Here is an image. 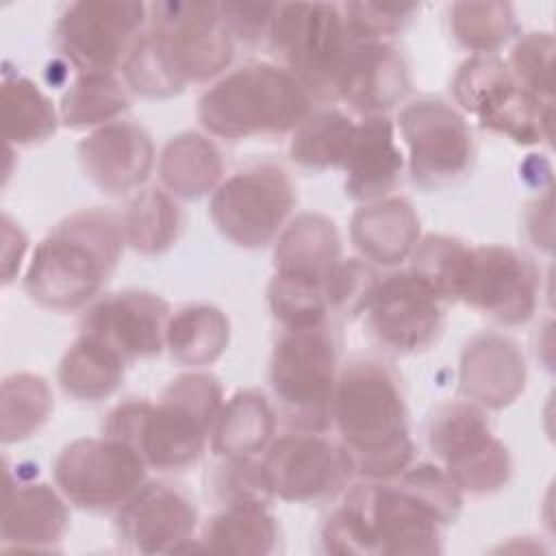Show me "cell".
<instances>
[{"label": "cell", "mask_w": 556, "mask_h": 556, "mask_svg": "<svg viewBox=\"0 0 556 556\" xmlns=\"http://www.w3.org/2000/svg\"><path fill=\"white\" fill-rule=\"evenodd\" d=\"M452 30L465 48L489 54L513 35V7L506 2H458L452 7Z\"/></svg>", "instance_id": "cell-38"}, {"label": "cell", "mask_w": 556, "mask_h": 556, "mask_svg": "<svg viewBox=\"0 0 556 556\" xmlns=\"http://www.w3.org/2000/svg\"><path fill=\"white\" fill-rule=\"evenodd\" d=\"M2 135L9 143L33 146L56 130V111L39 87L17 74L4 76L0 91Z\"/></svg>", "instance_id": "cell-32"}, {"label": "cell", "mask_w": 556, "mask_h": 556, "mask_svg": "<svg viewBox=\"0 0 556 556\" xmlns=\"http://www.w3.org/2000/svg\"><path fill=\"white\" fill-rule=\"evenodd\" d=\"M339 235L330 219L313 213L295 217L278 239L276 269L326 280L339 263Z\"/></svg>", "instance_id": "cell-26"}, {"label": "cell", "mask_w": 556, "mask_h": 556, "mask_svg": "<svg viewBox=\"0 0 556 556\" xmlns=\"http://www.w3.org/2000/svg\"><path fill=\"white\" fill-rule=\"evenodd\" d=\"M263 465L274 495L289 502L328 500L345 486L352 473L343 447L313 432L278 439Z\"/></svg>", "instance_id": "cell-17"}, {"label": "cell", "mask_w": 556, "mask_h": 556, "mask_svg": "<svg viewBox=\"0 0 556 556\" xmlns=\"http://www.w3.org/2000/svg\"><path fill=\"white\" fill-rule=\"evenodd\" d=\"M143 478L146 460L141 454L109 434L65 445L54 463L61 493L87 510L122 508L143 484Z\"/></svg>", "instance_id": "cell-10"}, {"label": "cell", "mask_w": 556, "mask_h": 556, "mask_svg": "<svg viewBox=\"0 0 556 556\" xmlns=\"http://www.w3.org/2000/svg\"><path fill=\"white\" fill-rule=\"evenodd\" d=\"M356 126L337 109L308 115L291 139V159L308 169L343 165L352 148Z\"/></svg>", "instance_id": "cell-33"}, {"label": "cell", "mask_w": 556, "mask_h": 556, "mask_svg": "<svg viewBox=\"0 0 556 556\" xmlns=\"http://www.w3.org/2000/svg\"><path fill=\"white\" fill-rule=\"evenodd\" d=\"M230 339V324L226 315L206 304L187 306L178 311L165 332V343L172 356L185 365L200 367L222 356Z\"/></svg>", "instance_id": "cell-31"}, {"label": "cell", "mask_w": 556, "mask_h": 556, "mask_svg": "<svg viewBox=\"0 0 556 556\" xmlns=\"http://www.w3.org/2000/svg\"><path fill=\"white\" fill-rule=\"evenodd\" d=\"M124 226L113 213L91 208L61 222L35 250L24 289L41 306L72 311L89 302L117 265Z\"/></svg>", "instance_id": "cell-2"}, {"label": "cell", "mask_w": 556, "mask_h": 556, "mask_svg": "<svg viewBox=\"0 0 556 556\" xmlns=\"http://www.w3.org/2000/svg\"><path fill=\"white\" fill-rule=\"evenodd\" d=\"M70 513L65 502L48 484H7L2 506L4 547H46L67 530Z\"/></svg>", "instance_id": "cell-24"}, {"label": "cell", "mask_w": 556, "mask_h": 556, "mask_svg": "<svg viewBox=\"0 0 556 556\" xmlns=\"http://www.w3.org/2000/svg\"><path fill=\"white\" fill-rule=\"evenodd\" d=\"M124 74L128 85L150 98H167L182 91V85L174 78L161 52L150 35L141 37L128 59L124 61Z\"/></svg>", "instance_id": "cell-42"}, {"label": "cell", "mask_w": 556, "mask_h": 556, "mask_svg": "<svg viewBox=\"0 0 556 556\" xmlns=\"http://www.w3.org/2000/svg\"><path fill=\"white\" fill-rule=\"evenodd\" d=\"M311 109V91L285 67L250 63L215 83L198 106L202 126L224 139L282 135Z\"/></svg>", "instance_id": "cell-4"}, {"label": "cell", "mask_w": 556, "mask_h": 556, "mask_svg": "<svg viewBox=\"0 0 556 556\" xmlns=\"http://www.w3.org/2000/svg\"><path fill=\"white\" fill-rule=\"evenodd\" d=\"M269 380L289 426L304 432L328 428L337 391V352L324 324L285 330L271 354Z\"/></svg>", "instance_id": "cell-6"}, {"label": "cell", "mask_w": 556, "mask_h": 556, "mask_svg": "<svg viewBox=\"0 0 556 556\" xmlns=\"http://www.w3.org/2000/svg\"><path fill=\"white\" fill-rule=\"evenodd\" d=\"M332 419L343 452L371 480L400 476L413 458L406 406L395 376L374 361L350 363L337 380Z\"/></svg>", "instance_id": "cell-1"}, {"label": "cell", "mask_w": 556, "mask_h": 556, "mask_svg": "<svg viewBox=\"0 0 556 556\" xmlns=\"http://www.w3.org/2000/svg\"><path fill=\"white\" fill-rule=\"evenodd\" d=\"M441 298L410 269L378 280L365 313L369 334L393 352L428 348L443 326Z\"/></svg>", "instance_id": "cell-15"}, {"label": "cell", "mask_w": 556, "mask_h": 556, "mask_svg": "<svg viewBox=\"0 0 556 556\" xmlns=\"http://www.w3.org/2000/svg\"><path fill=\"white\" fill-rule=\"evenodd\" d=\"M152 9V30L163 61L174 78L204 83L232 61V35L217 2H156Z\"/></svg>", "instance_id": "cell-9"}, {"label": "cell", "mask_w": 556, "mask_h": 556, "mask_svg": "<svg viewBox=\"0 0 556 556\" xmlns=\"http://www.w3.org/2000/svg\"><path fill=\"white\" fill-rule=\"evenodd\" d=\"M128 104V93L113 74H80L61 100V119L70 128H87L113 119Z\"/></svg>", "instance_id": "cell-34"}, {"label": "cell", "mask_w": 556, "mask_h": 556, "mask_svg": "<svg viewBox=\"0 0 556 556\" xmlns=\"http://www.w3.org/2000/svg\"><path fill=\"white\" fill-rule=\"evenodd\" d=\"M463 241L445 235H428L413 250L410 271L421 278L441 300H456V285L467 254Z\"/></svg>", "instance_id": "cell-39"}, {"label": "cell", "mask_w": 556, "mask_h": 556, "mask_svg": "<svg viewBox=\"0 0 556 556\" xmlns=\"http://www.w3.org/2000/svg\"><path fill=\"white\" fill-rule=\"evenodd\" d=\"M295 202L287 172L265 163L237 172L211 200V217L219 232L241 248H263L278 232Z\"/></svg>", "instance_id": "cell-13"}, {"label": "cell", "mask_w": 556, "mask_h": 556, "mask_svg": "<svg viewBox=\"0 0 556 556\" xmlns=\"http://www.w3.org/2000/svg\"><path fill=\"white\" fill-rule=\"evenodd\" d=\"M169 324V306L148 291H122L93 304L83 317V334H89L119 354L124 361L161 352Z\"/></svg>", "instance_id": "cell-19"}, {"label": "cell", "mask_w": 556, "mask_h": 556, "mask_svg": "<svg viewBox=\"0 0 556 556\" xmlns=\"http://www.w3.org/2000/svg\"><path fill=\"white\" fill-rule=\"evenodd\" d=\"M552 52L554 37L549 33H530L513 50L508 65L515 83L541 100L552 102Z\"/></svg>", "instance_id": "cell-41"}, {"label": "cell", "mask_w": 556, "mask_h": 556, "mask_svg": "<svg viewBox=\"0 0 556 556\" xmlns=\"http://www.w3.org/2000/svg\"><path fill=\"white\" fill-rule=\"evenodd\" d=\"M276 541V519L263 504H232L206 523L200 549L213 554H269Z\"/></svg>", "instance_id": "cell-28"}, {"label": "cell", "mask_w": 556, "mask_h": 556, "mask_svg": "<svg viewBox=\"0 0 556 556\" xmlns=\"http://www.w3.org/2000/svg\"><path fill=\"white\" fill-rule=\"evenodd\" d=\"M278 4L258 2H219L222 17L232 37L243 41H256L269 33Z\"/></svg>", "instance_id": "cell-45"}, {"label": "cell", "mask_w": 556, "mask_h": 556, "mask_svg": "<svg viewBox=\"0 0 556 556\" xmlns=\"http://www.w3.org/2000/svg\"><path fill=\"white\" fill-rule=\"evenodd\" d=\"M124 358L102 341L80 334L59 367L61 389L83 402L109 397L124 378Z\"/></svg>", "instance_id": "cell-27"}, {"label": "cell", "mask_w": 556, "mask_h": 556, "mask_svg": "<svg viewBox=\"0 0 556 556\" xmlns=\"http://www.w3.org/2000/svg\"><path fill=\"white\" fill-rule=\"evenodd\" d=\"M78 156L89 180L104 193L117 195L139 187L154 159L148 132L130 122L104 124L78 143Z\"/></svg>", "instance_id": "cell-20"}, {"label": "cell", "mask_w": 556, "mask_h": 556, "mask_svg": "<svg viewBox=\"0 0 556 556\" xmlns=\"http://www.w3.org/2000/svg\"><path fill=\"white\" fill-rule=\"evenodd\" d=\"M419 237V219L402 198L376 200L356 211L352 241L363 256L382 265L400 263Z\"/></svg>", "instance_id": "cell-25"}, {"label": "cell", "mask_w": 556, "mask_h": 556, "mask_svg": "<svg viewBox=\"0 0 556 556\" xmlns=\"http://www.w3.org/2000/svg\"><path fill=\"white\" fill-rule=\"evenodd\" d=\"M526 363L517 345L500 334L473 339L460 358V391L489 408L510 404L523 389Z\"/></svg>", "instance_id": "cell-22"}, {"label": "cell", "mask_w": 556, "mask_h": 556, "mask_svg": "<svg viewBox=\"0 0 556 556\" xmlns=\"http://www.w3.org/2000/svg\"><path fill=\"white\" fill-rule=\"evenodd\" d=\"M126 241L143 252L159 254L167 250L180 232V211L161 189H148L137 195L124 219Z\"/></svg>", "instance_id": "cell-35"}, {"label": "cell", "mask_w": 556, "mask_h": 556, "mask_svg": "<svg viewBox=\"0 0 556 556\" xmlns=\"http://www.w3.org/2000/svg\"><path fill=\"white\" fill-rule=\"evenodd\" d=\"M389 484H354L378 554H439L443 528L460 510V489L434 465H417Z\"/></svg>", "instance_id": "cell-3"}, {"label": "cell", "mask_w": 556, "mask_h": 556, "mask_svg": "<svg viewBox=\"0 0 556 556\" xmlns=\"http://www.w3.org/2000/svg\"><path fill=\"white\" fill-rule=\"evenodd\" d=\"M269 306L287 330L321 326L328 311L324 280L304 274L276 271L269 282Z\"/></svg>", "instance_id": "cell-37"}, {"label": "cell", "mask_w": 556, "mask_h": 556, "mask_svg": "<svg viewBox=\"0 0 556 556\" xmlns=\"http://www.w3.org/2000/svg\"><path fill=\"white\" fill-rule=\"evenodd\" d=\"M274 413L258 391H241L222 406L213 426V452L248 456L258 452L274 432Z\"/></svg>", "instance_id": "cell-30"}, {"label": "cell", "mask_w": 556, "mask_h": 556, "mask_svg": "<svg viewBox=\"0 0 556 556\" xmlns=\"http://www.w3.org/2000/svg\"><path fill=\"white\" fill-rule=\"evenodd\" d=\"M417 4H380V2H350L343 4V20L356 41H378L382 35L400 30Z\"/></svg>", "instance_id": "cell-44"}, {"label": "cell", "mask_w": 556, "mask_h": 556, "mask_svg": "<svg viewBox=\"0 0 556 556\" xmlns=\"http://www.w3.org/2000/svg\"><path fill=\"white\" fill-rule=\"evenodd\" d=\"M146 11L126 0L74 2L56 22V48L80 74H111L137 46Z\"/></svg>", "instance_id": "cell-12"}, {"label": "cell", "mask_w": 556, "mask_h": 556, "mask_svg": "<svg viewBox=\"0 0 556 556\" xmlns=\"http://www.w3.org/2000/svg\"><path fill=\"white\" fill-rule=\"evenodd\" d=\"M52 410L48 382L35 374H13L2 382V441L13 443L37 432Z\"/></svg>", "instance_id": "cell-36"}, {"label": "cell", "mask_w": 556, "mask_h": 556, "mask_svg": "<svg viewBox=\"0 0 556 556\" xmlns=\"http://www.w3.org/2000/svg\"><path fill=\"white\" fill-rule=\"evenodd\" d=\"M400 130L410 150L413 180L437 189L460 176L471 161L465 119L441 100H417L402 109Z\"/></svg>", "instance_id": "cell-16"}, {"label": "cell", "mask_w": 556, "mask_h": 556, "mask_svg": "<svg viewBox=\"0 0 556 556\" xmlns=\"http://www.w3.org/2000/svg\"><path fill=\"white\" fill-rule=\"evenodd\" d=\"M536 278L532 263L513 248H469L460 267L456 300L502 324H523L536 306Z\"/></svg>", "instance_id": "cell-14"}, {"label": "cell", "mask_w": 556, "mask_h": 556, "mask_svg": "<svg viewBox=\"0 0 556 556\" xmlns=\"http://www.w3.org/2000/svg\"><path fill=\"white\" fill-rule=\"evenodd\" d=\"M198 521L193 502L165 482L141 484L119 508V539L139 554L182 552Z\"/></svg>", "instance_id": "cell-18"}, {"label": "cell", "mask_w": 556, "mask_h": 556, "mask_svg": "<svg viewBox=\"0 0 556 556\" xmlns=\"http://www.w3.org/2000/svg\"><path fill=\"white\" fill-rule=\"evenodd\" d=\"M354 41L339 7L324 2L278 4L269 26L274 54L308 91L317 93H334Z\"/></svg>", "instance_id": "cell-7"}, {"label": "cell", "mask_w": 556, "mask_h": 556, "mask_svg": "<svg viewBox=\"0 0 556 556\" xmlns=\"http://www.w3.org/2000/svg\"><path fill=\"white\" fill-rule=\"evenodd\" d=\"M378 285V276L356 258L339 261L324 280V291L330 308L356 315L365 308L371 291Z\"/></svg>", "instance_id": "cell-43"}, {"label": "cell", "mask_w": 556, "mask_h": 556, "mask_svg": "<svg viewBox=\"0 0 556 556\" xmlns=\"http://www.w3.org/2000/svg\"><path fill=\"white\" fill-rule=\"evenodd\" d=\"M163 185L180 198H200L215 187L222 176L219 150L195 132L174 137L159 163Z\"/></svg>", "instance_id": "cell-29"}, {"label": "cell", "mask_w": 556, "mask_h": 556, "mask_svg": "<svg viewBox=\"0 0 556 556\" xmlns=\"http://www.w3.org/2000/svg\"><path fill=\"white\" fill-rule=\"evenodd\" d=\"M408 91L402 54L382 41H354L334 83V93L358 113L395 106Z\"/></svg>", "instance_id": "cell-21"}, {"label": "cell", "mask_w": 556, "mask_h": 556, "mask_svg": "<svg viewBox=\"0 0 556 556\" xmlns=\"http://www.w3.org/2000/svg\"><path fill=\"white\" fill-rule=\"evenodd\" d=\"M428 443L458 489L491 493L510 478L508 450L493 437L484 413L471 402L439 408L430 421Z\"/></svg>", "instance_id": "cell-11"}, {"label": "cell", "mask_w": 556, "mask_h": 556, "mask_svg": "<svg viewBox=\"0 0 556 556\" xmlns=\"http://www.w3.org/2000/svg\"><path fill=\"white\" fill-rule=\"evenodd\" d=\"M402 152L395 146L393 124L387 117L371 115L361 126L356 135L345 167V191L354 200L376 202L387 195L402 172Z\"/></svg>", "instance_id": "cell-23"}, {"label": "cell", "mask_w": 556, "mask_h": 556, "mask_svg": "<svg viewBox=\"0 0 556 556\" xmlns=\"http://www.w3.org/2000/svg\"><path fill=\"white\" fill-rule=\"evenodd\" d=\"M454 96L465 111L478 115L484 128L517 143L552 137V102L521 89L497 56L478 54L465 61L454 78Z\"/></svg>", "instance_id": "cell-8"}, {"label": "cell", "mask_w": 556, "mask_h": 556, "mask_svg": "<svg viewBox=\"0 0 556 556\" xmlns=\"http://www.w3.org/2000/svg\"><path fill=\"white\" fill-rule=\"evenodd\" d=\"M222 410V387L211 374H182L165 389L161 402L148 404L135 450L146 465L178 471L193 465Z\"/></svg>", "instance_id": "cell-5"}, {"label": "cell", "mask_w": 556, "mask_h": 556, "mask_svg": "<svg viewBox=\"0 0 556 556\" xmlns=\"http://www.w3.org/2000/svg\"><path fill=\"white\" fill-rule=\"evenodd\" d=\"M213 491L217 500L232 504H263L274 497L267 471L263 463H254L248 456H228L224 465L213 473Z\"/></svg>", "instance_id": "cell-40"}]
</instances>
